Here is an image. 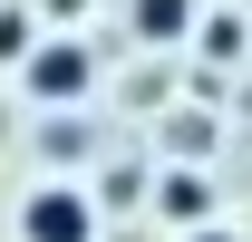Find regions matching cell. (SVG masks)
I'll list each match as a JSON object with an SVG mask.
<instances>
[{"label": "cell", "instance_id": "cell-2", "mask_svg": "<svg viewBox=\"0 0 252 242\" xmlns=\"http://www.w3.org/2000/svg\"><path fill=\"white\" fill-rule=\"evenodd\" d=\"M88 49H78V39H39V59H30V97L39 107H68V97H88Z\"/></svg>", "mask_w": 252, "mask_h": 242}, {"label": "cell", "instance_id": "cell-6", "mask_svg": "<svg viewBox=\"0 0 252 242\" xmlns=\"http://www.w3.org/2000/svg\"><path fill=\"white\" fill-rule=\"evenodd\" d=\"M185 242H233V233H223V223H204V233H185Z\"/></svg>", "mask_w": 252, "mask_h": 242}, {"label": "cell", "instance_id": "cell-4", "mask_svg": "<svg viewBox=\"0 0 252 242\" xmlns=\"http://www.w3.org/2000/svg\"><path fill=\"white\" fill-rule=\"evenodd\" d=\"M194 0H136V39H185Z\"/></svg>", "mask_w": 252, "mask_h": 242}, {"label": "cell", "instance_id": "cell-3", "mask_svg": "<svg viewBox=\"0 0 252 242\" xmlns=\"http://www.w3.org/2000/svg\"><path fill=\"white\" fill-rule=\"evenodd\" d=\"M156 204H165V223L204 233V223H214V184H204V175H165V184H156Z\"/></svg>", "mask_w": 252, "mask_h": 242}, {"label": "cell", "instance_id": "cell-1", "mask_svg": "<svg viewBox=\"0 0 252 242\" xmlns=\"http://www.w3.org/2000/svg\"><path fill=\"white\" fill-rule=\"evenodd\" d=\"M20 242H97V204L78 184H39L20 204Z\"/></svg>", "mask_w": 252, "mask_h": 242}, {"label": "cell", "instance_id": "cell-5", "mask_svg": "<svg viewBox=\"0 0 252 242\" xmlns=\"http://www.w3.org/2000/svg\"><path fill=\"white\" fill-rule=\"evenodd\" d=\"M0 59H39V39H30V20H20V10H0Z\"/></svg>", "mask_w": 252, "mask_h": 242}]
</instances>
